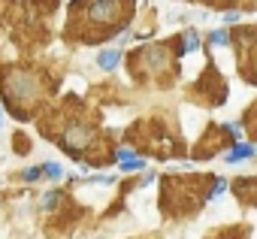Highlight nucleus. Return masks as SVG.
Returning a JSON list of instances; mask_svg holds the SVG:
<instances>
[{
  "mask_svg": "<svg viewBox=\"0 0 257 239\" xmlns=\"http://www.w3.org/2000/svg\"><path fill=\"white\" fill-rule=\"evenodd\" d=\"M118 161H121V170H127V173H137V170H143L146 167V161L143 158H137L134 152H118Z\"/></svg>",
  "mask_w": 257,
  "mask_h": 239,
  "instance_id": "obj_1",
  "label": "nucleus"
},
{
  "mask_svg": "<svg viewBox=\"0 0 257 239\" xmlns=\"http://www.w3.org/2000/svg\"><path fill=\"white\" fill-rule=\"evenodd\" d=\"M118 61H121V52H118V49H106V52L97 55V67H100V70H115Z\"/></svg>",
  "mask_w": 257,
  "mask_h": 239,
  "instance_id": "obj_2",
  "label": "nucleus"
},
{
  "mask_svg": "<svg viewBox=\"0 0 257 239\" xmlns=\"http://www.w3.org/2000/svg\"><path fill=\"white\" fill-rule=\"evenodd\" d=\"M251 155H254V146H245V143H242V146H233V149L227 152V161L236 164V161H245V158H251Z\"/></svg>",
  "mask_w": 257,
  "mask_h": 239,
  "instance_id": "obj_3",
  "label": "nucleus"
},
{
  "mask_svg": "<svg viewBox=\"0 0 257 239\" xmlns=\"http://www.w3.org/2000/svg\"><path fill=\"white\" fill-rule=\"evenodd\" d=\"M200 49V34L197 31H185L182 37V52H197Z\"/></svg>",
  "mask_w": 257,
  "mask_h": 239,
  "instance_id": "obj_4",
  "label": "nucleus"
},
{
  "mask_svg": "<svg viewBox=\"0 0 257 239\" xmlns=\"http://www.w3.org/2000/svg\"><path fill=\"white\" fill-rule=\"evenodd\" d=\"M109 10H112V0H97V4H94V7H91L88 13H91L94 19H103V16H106Z\"/></svg>",
  "mask_w": 257,
  "mask_h": 239,
  "instance_id": "obj_5",
  "label": "nucleus"
},
{
  "mask_svg": "<svg viewBox=\"0 0 257 239\" xmlns=\"http://www.w3.org/2000/svg\"><path fill=\"white\" fill-rule=\"evenodd\" d=\"M209 43H212V46H227V34H224V31H212V34H209Z\"/></svg>",
  "mask_w": 257,
  "mask_h": 239,
  "instance_id": "obj_6",
  "label": "nucleus"
},
{
  "mask_svg": "<svg viewBox=\"0 0 257 239\" xmlns=\"http://www.w3.org/2000/svg\"><path fill=\"white\" fill-rule=\"evenodd\" d=\"M43 173H46L49 179H61V167H58V164H46V167H43Z\"/></svg>",
  "mask_w": 257,
  "mask_h": 239,
  "instance_id": "obj_7",
  "label": "nucleus"
},
{
  "mask_svg": "<svg viewBox=\"0 0 257 239\" xmlns=\"http://www.w3.org/2000/svg\"><path fill=\"white\" fill-rule=\"evenodd\" d=\"M224 188H227V185H224V182L218 179V182H215V191H212V200H218V197L224 194Z\"/></svg>",
  "mask_w": 257,
  "mask_h": 239,
  "instance_id": "obj_8",
  "label": "nucleus"
},
{
  "mask_svg": "<svg viewBox=\"0 0 257 239\" xmlns=\"http://www.w3.org/2000/svg\"><path fill=\"white\" fill-rule=\"evenodd\" d=\"M224 22H227V25H233V22H239V13H227V16H224Z\"/></svg>",
  "mask_w": 257,
  "mask_h": 239,
  "instance_id": "obj_9",
  "label": "nucleus"
},
{
  "mask_svg": "<svg viewBox=\"0 0 257 239\" xmlns=\"http://www.w3.org/2000/svg\"><path fill=\"white\" fill-rule=\"evenodd\" d=\"M37 176H40V170H25V179H28V182H34Z\"/></svg>",
  "mask_w": 257,
  "mask_h": 239,
  "instance_id": "obj_10",
  "label": "nucleus"
},
{
  "mask_svg": "<svg viewBox=\"0 0 257 239\" xmlns=\"http://www.w3.org/2000/svg\"><path fill=\"white\" fill-rule=\"evenodd\" d=\"M0 125H4V112H0Z\"/></svg>",
  "mask_w": 257,
  "mask_h": 239,
  "instance_id": "obj_11",
  "label": "nucleus"
}]
</instances>
